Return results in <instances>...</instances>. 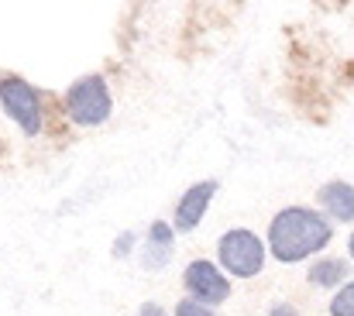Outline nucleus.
<instances>
[{"mask_svg":"<svg viewBox=\"0 0 354 316\" xmlns=\"http://www.w3.org/2000/svg\"><path fill=\"white\" fill-rule=\"evenodd\" d=\"M330 223L327 216L306 210V207H289L282 210L268 227V248L279 261H303L330 244Z\"/></svg>","mask_w":354,"mask_h":316,"instance_id":"nucleus-1","label":"nucleus"},{"mask_svg":"<svg viewBox=\"0 0 354 316\" xmlns=\"http://www.w3.org/2000/svg\"><path fill=\"white\" fill-rule=\"evenodd\" d=\"M66 113L83 124V127H97L111 117V90L104 83V76H86L80 80L69 93H66Z\"/></svg>","mask_w":354,"mask_h":316,"instance_id":"nucleus-2","label":"nucleus"},{"mask_svg":"<svg viewBox=\"0 0 354 316\" xmlns=\"http://www.w3.org/2000/svg\"><path fill=\"white\" fill-rule=\"evenodd\" d=\"M217 251H221V265H224L231 275H237V279H251V275H258L261 265H265V244H261L251 230H244V227L227 230V234L221 237Z\"/></svg>","mask_w":354,"mask_h":316,"instance_id":"nucleus-3","label":"nucleus"},{"mask_svg":"<svg viewBox=\"0 0 354 316\" xmlns=\"http://www.w3.org/2000/svg\"><path fill=\"white\" fill-rule=\"evenodd\" d=\"M0 106L7 110V117L24 131V134H38L41 131V104L35 97V90L24 80H3L0 83Z\"/></svg>","mask_w":354,"mask_h":316,"instance_id":"nucleus-4","label":"nucleus"},{"mask_svg":"<svg viewBox=\"0 0 354 316\" xmlns=\"http://www.w3.org/2000/svg\"><path fill=\"white\" fill-rule=\"evenodd\" d=\"M186 289L203 306H217L231 296V286H227L224 272H217V265H210V261H193L186 268Z\"/></svg>","mask_w":354,"mask_h":316,"instance_id":"nucleus-5","label":"nucleus"},{"mask_svg":"<svg viewBox=\"0 0 354 316\" xmlns=\"http://www.w3.org/2000/svg\"><path fill=\"white\" fill-rule=\"evenodd\" d=\"M214 193H217V183H214V179H210V183H196L193 189H186L183 200H179V207H176V230L189 234V230L203 220V213L210 207Z\"/></svg>","mask_w":354,"mask_h":316,"instance_id":"nucleus-6","label":"nucleus"},{"mask_svg":"<svg viewBox=\"0 0 354 316\" xmlns=\"http://www.w3.org/2000/svg\"><path fill=\"white\" fill-rule=\"evenodd\" d=\"M320 207L341 223H354V186L351 183H327L320 189Z\"/></svg>","mask_w":354,"mask_h":316,"instance_id":"nucleus-7","label":"nucleus"},{"mask_svg":"<svg viewBox=\"0 0 354 316\" xmlns=\"http://www.w3.org/2000/svg\"><path fill=\"white\" fill-rule=\"evenodd\" d=\"M172 254V227L155 220L151 230H148V251H145V265L148 268H162Z\"/></svg>","mask_w":354,"mask_h":316,"instance_id":"nucleus-8","label":"nucleus"},{"mask_svg":"<svg viewBox=\"0 0 354 316\" xmlns=\"http://www.w3.org/2000/svg\"><path fill=\"white\" fill-rule=\"evenodd\" d=\"M306 279H310L313 286H320V289L344 286V279H348V261H341V258H320V261L310 268Z\"/></svg>","mask_w":354,"mask_h":316,"instance_id":"nucleus-9","label":"nucleus"},{"mask_svg":"<svg viewBox=\"0 0 354 316\" xmlns=\"http://www.w3.org/2000/svg\"><path fill=\"white\" fill-rule=\"evenodd\" d=\"M330 316H354V282L337 289V296L330 299Z\"/></svg>","mask_w":354,"mask_h":316,"instance_id":"nucleus-10","label":"nucleus"},{"mask_svg":"<svg viewBox=\"0 0 354 316\" xmlns=\"http://www.w3.org/2000/svg\"><path fill=\"white\" fill-rule=\"evenodd\" d=\"M176 316H217L210 306H203V303H196V299H183L179 306H176Z\"/></svg>","mask_w":354,"mask_h":316,"instance_id":"nucleus-11","label":"nucleus"},{"mask_svg":"<svg viewBox=\"0 0 354 316\" xmlns=\"http://www.w3.org/2000/svg\"><path fill=\"white\" fill-rule=\"evenodd\" d=\"M268 316H299V313H296L292 303H275V306L268 310Z\"/></svg>","mask_w":354,"mask_h":316,"instance_id":"nucleus-12","label":"nucleus"},{"mask_svg":"<svg viewBox=\"0 0 354 316\" xmlns=\"http://www.w3.org/2000/svg\"><path fill=\"white\" fill-rule=\"evenodd\" d=\"M138 316H165V310H162V306H155V303H145V306L138 310Z\"/></svg>","mask_w":354,"mask_h":316,"instance_id":"nucleus-13","label":"nucleus"},{"mask_svg":"<svg viewBox=\"0 0 354 316\" xmlns=\"http://www.w3.org/2000/svg\"><path fill=\"white\" fill-rule=\"evenodd\" d=\"M348 248H351V258H354V234H351V241H348Z\"/></svg>","mask_w":354,"mask_h":316,"instance_id":"nucleus-14","label":"nucleus"}]
</instances>
